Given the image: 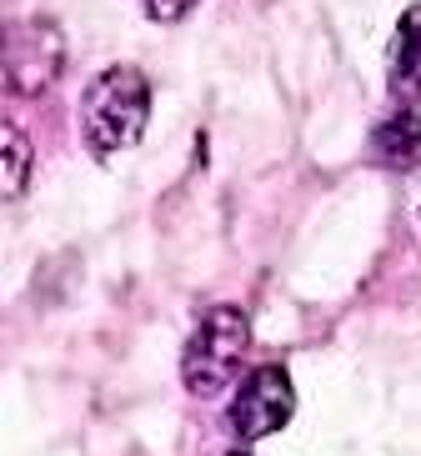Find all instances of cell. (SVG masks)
Segmentation results:
<instances>
[{
  "label": "cell",
  "instance_id": "obj_1",
  "mask_svg": "<svg viewBox=\"0 0 421 456\" xmlns=\"http://www.w3.org/2000/svg\"><path fill=\"white\" fill-rule=\"evenodd\" d=\"M150 121V81L136 66H106L81 95V141L91 156H116L136 146Z\"/></svg>",
  "mask_w": 421,
  "mask_h": 456
},
{
  "label": "cell",
  "instance_id": "obj_2",
  "mask_svg": "<svg viewBox=\"0 0 421 456\" xmlns=\"http://www.w3.org/2000/svg\"><path fill=\"white\" fill-rule=\"evenodd\" d=\"M251 351V316L241 306H211L181 351V381L190 396H221L246 366Z\"/></svg>",
  "mask_w": 421,
  "mask_h": 456
},
{
  "label": "cell",
  "instance_id": "obj_3",
  "mask_svg": "<svg viewBox=\"0 0 421 456\" xmlns=\"http://www.w3.org/2000/svg\"><path fill=\"white\" fill-rule=\"evenodd\" d=\"M66 66V36L55 20L30 15L5 30V91L11 95H41Z\"/></svg>",
  "mask_w": 421,
  "mask_h": 456
},
{
  "label": "cell",
  "instance_id": "obj_4",
  "mask_svg": "<svg viewBox=\"0 0 421 456\" xmlns=\"http://www.w3.org/2000/svg\"><path fill=\"white\" fill-rule=\"evenodd\" d=\"M291 411H296V387L286 366H256L231 402V427L246 442H261V436H276L291 421Z\"/></svg>",
  "mask_w": 421,
  "mask_h": 456
},
{
  "label": "cell",
  "instance_id": "obj_5",
  "mask_svg": "<svg viewBox=\"0 0 421 456\" xmlns=\"http://www.w3.org/2000/svg\"><path fill=\"white\" fill-rule=\"evenodd\" d=\"M367 161L381 171H421V110H396L371 131Z\"/></svg>",
  "mask_w": 421,
  "mask_h": 456
},
{
  "label": "cell",
  "instance_id": "obj_6",
  "mask_svg": "<svg viewBox=\"0 0 421 456\" xmlns=\"http://www.w3.org/2000/svg\"><path fill=\"white\" fill-rule=\"evenodd\" d=\"M392 95L396 101H421V5L401 11L392 36Z\"/></svg>",
  "mask_w": 421,
  "mask_h": 456
},
{
  "label": "cell",
  "instance_id": "obj_7",
  "mask_svg": "<svg viewBox=\"0 0 421 456\" xmlns=\"http://www.w3.org/2000/svg\"><path fill=\"white\" fill-rule=\"evenodd\" d=\"M30 181V141L20 126H0V196L5 201H20Z\"/></svg>",
  "mask_w": 421,
  "mask_h": 456
},
{
  "label": "cell",
  "instance_id": "obj_8",
  "mask_svg": "<svg viewBox=\"0 0 421 456\" xmlns=\"http://www.w3.org/2000/svg\"><path fill=\"white\" fill-rule=\"evenodd\" d=\"M146 5V15L156 20V26H171V20H181V15H190L201 0H141Z\"/></svg>",
  "mask_w": 421,
  "mask_h": 456
},
{
  "label": "cell",
  "instance_id": "obj_9",
  "mask_svg": "<svg viewBox=\"0 0 421 456\" xmlns=\"http://www.w3.org/2000/svg\"><path fill=\"white\" fill-rule=\"evenodd\" d=\"M231 456H251V452H231Z\"/></svg>",
  "mask_w": 421,
  "mask_h": 456
}]
</instances>
